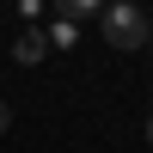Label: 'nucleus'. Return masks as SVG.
Listing matches in <instances>:
<instances>
[{
  "label": "nucleus",
  "mask_w": 153,
  "mask_h": 153,
  "mask_svg": "<svg viewBox=\"0 0 153 153\" xmlns=\"http://www.w3.org/2000/svg\"><path fill=\"white\" fill-rule=\"evenodd\" d=\"M98 31H104L110 49H141V43H147V12L135 6V0H104Z\"/></svg>",
  "instance_id": "f257e3e1"
},
{
  "label": "nucleus",
  "mask_w": 153,
  "mask_h": 153,
  "mask_svg": "<svg viewBox=\"0 0 153 153\" xmlns=\"http://www.w3.org/2000/svg\"><path fill=\"white\" fill-rule=\"evenodd\" d=\"M43 55H49V37H43V31H25L19 43H12V61H25V68H37Z\"/></svg>",
  "instance_id": "f03ea898"
},
{
  "label": "nucleus",
  "mask_w": 153,
  "mask_h": 153,
  "mask_svg": "<svg viewBox=\"0 0 153 153\" xmlns=\"http://www.w3.org/2000/svg\"><path fill=\"white\" fill-rule=\"evenodd\" d=\"M49 6H55V19H98V12H104V0H49Z\"/></svg>",
  "instance_id": "7ed1b4c3"
},
{
  "label": "nucleus",
  "mask_w": 153,
  "mask_h": 153,
  "mask_svg": "<svg viewBox=\"0 0 153 153\" xmlns=\"http://www.w3.org/2000/svg\"><path fill=\"white\" fill-rule=\"evenodd\" d=\"M49 43H55V49H68V43H74V19H61L55 31H49Z\"/></svg>",
  "instance_id": "20e7f679"
},
{
  "label": "nucleus",
  "mask_w": 153,
  "mask_h": 153,
  "mask_svg": "<svg viewBox=\"0 0 153 153\" xmlns=\"http://www.w3.org/2000/svg\"><path fill=\"white\" fill-rule=\"evenodd\" d=\"M6 123H12V110H6V104H0V129H6Z\"/></svg>",
  "instance_id": "39448f33"
},
{
  "label": "nucleus",
  "mask_w": 153,
  "mask_h": 153,
  "mask_svg": "<svg viewBox=\"0 0 153 153\" xmlns=\"http://www.w3.org/2000/svg\"><path fill=\"white\" fill-rule=\"evenodd\" d=\"M147 43H153V12H147Z\"/></svg>",
  "instance_id": "423d86ee"
},
{
  "label": "nucleus",
  "mask_w": 153,
  "mask_h": 153,
  "mask_svg": "<svg viewBox=\"0 0 153 153\" xmlns=\"http://www.w3.org/2000/svg\"><path fill=\"white\" fill-rule=\"evenodd\" d=\"M147 141H153V117H147Z\"/></svg>",
  "instance_id": "0eeeda50"
}]
</instances>
